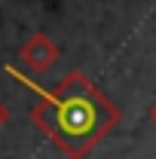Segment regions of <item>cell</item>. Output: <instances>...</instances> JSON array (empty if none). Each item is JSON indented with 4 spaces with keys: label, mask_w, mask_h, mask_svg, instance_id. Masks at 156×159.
I'll list each match as a JSON object with an SVG mask.
<instances>
[{
    "label": "cell",
    "mask_w": 156,
    "mask_h": 159,
    "mask_svg": "<svg viewBox=\"0 0 156 159\" xmlns=\"http://www.w3.org/2000/svg\"><path fill=\"white\" fill-rule=\"evenodd\" d=\"M37 119L71 156H83L113 122V110L89 83L67 80L58 92L43 95Z\"/></svg>",
    "instance_id": "1"
}]
</instances>
